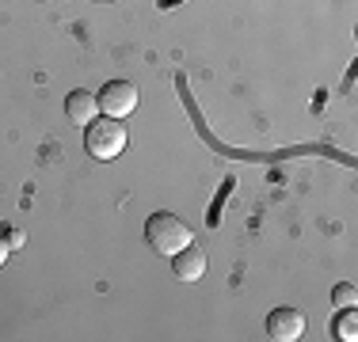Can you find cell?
<instances>
[{"label": "cell", "mask_w": 358, "mask_h": 342, "mask_svg": "<svg viewBox=\"0 0 358 342\" xmlns=\"http://www.w3.org/2000/svg\"><path fill=\"white\" fill-rule=\"evenodd\" d=\"M99 4H110V0H99Z\"/></svg>", "instance_id": "8fae6325"}, {"label": "cell", "mask_w": 358, "mask_h": 342, "mask_svg": "<svg viewBox=\"0 0 358 342\" xmlns=\"http://www.w3.org/2000/svg\"><path fill=\"white\" fill-rule=\"evenodd\" d=\"M331 335L343 339V342H355L358 339V312H355V308H343V315H336V320H331Z\"/></svg>", "instance_id": "52a82bcc"}, {"label": "cell", "mask_w": 358, "mask_h": 342, "mask_svg": "<svg viewBox=\"0 0 358 342\" xmlns=\"http://www.w3.org/2000/svg\"><path fill=\"white\" fill-rule=\"evenodd\" d=\"M172 259H176V278L179 281H199L202 274H206V251L194 247V244H187L183 251L172 255Z\"/></svg>", "instance_id": "5b68a950"}, {"label": "cell", "mask_w": 358, "mask_h": 342, "mask_svg": "<svg viewBox=\"0 0 358 342\" xmlns=\"http://www.w3.org/2000/svg\"><path fill=\"white\" fill-rule=\"evenodd\" d=\"M8 251H12V247H8V239L0 236V267H4V259H8Z\"/></svg>", "instance_id": "30bf717a"}, {"label": "cell", "mask_w": 358, "mask_h": 342, "mask_svg": "<svg viewBox=\"0 0 358 342\" xmlns=\"http://www.w3.org/2000/svg\"><path fill=\"white\" fill-rule=\"evenodd\" d=\"M145 239H149V247L157 255H168V259H172L176 251H183L187 244H194V232L176 217V213H152V217L145 221Z\"/></svg>", "instance_id": "6da1fadb"}, {"label": "cell", "mask_w": 358, "mask_h": 342, "mask_svg": "<svg viewBox=\"0 0 358 342\" xmlns=\"http://www.w3.org/2000/svg\"><path fill=\"white\" fill-rule=\"evenodd\" d=\"M331 304H336V308H355L358 304V289L351 285V281L336 285V289H331Z\"/></svg>", "instance_id": "ba28073f"}, {"label": "cell", "mask_w": 358, "mask_h": 342, "mask_svg": "<svg viewBox=\"0 0 358 342\" xmlns=\"http://www.w3.org/2000/svg\"><path fill=\"white\" fill-rule=\"evenodd\" d=\"M84 149L96 160H115L126 149V126L122 118H92L84 126Z\"/></svg>", "instance_id": "7a4b0ae2"}, {"label": "cell", "mask_w": 358, "mask_h": 342, "mask_svg": "<svg viewBox=\"0 0 358 342\" xmlns=\"http://www.w3.org/2000/svg\"><path fill=\"white\" fill-rule=\"evenodd\" d=\"M267 335L275 342H297L305 335V312H297V308H275L267 315Z\"/></svg>", "instance_id": "277c9868"}, {"label": "cell", "mask_w": 358, "mask_h": 342, "mask_svg": "<svg viewBox=\"0 0 358 342\" xmlns=\"http://www.w3.org/2000/svg\"><path fill=\"white\" fill-rule=\"evenodd\" d=\"M96 103H99V110H103L107 118H126V114H134V107H138V88H134L130 80H110L96 96Z\"/></svg>", "instance_id": "3957f363"}, {"label": "cell", "mask_w": 358, "mask_h": 342, "mask_svg": "<svg viewBox=\"0 0 358 342\" xmlns=\"http://www.w3.org/2000/svg\"><path fill=\"white\" fill-rule=\"evenodd\" d=\"M4 239H8V247H12V251H15V247H23V232H20V228H8Z\"/></svg>", "instance_id": "9c48e42d"}, {"label": "cell", "mask_w": 358, "mask_h": 342, "mask_svg": "<svg viewBox=\"0 0 358 342\" xmlns=\"http://www.w3.org/2000/svg\"><path fill=\"white\" fill-rule=\"evenodd\" d=\"M96 110H99V103L92 91H69V99H65V114H69V122H76V126H88L92 118H96Z\"/></svg>", "instance_id": "8992f818"}]
</instances>
